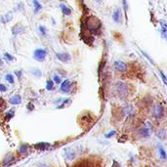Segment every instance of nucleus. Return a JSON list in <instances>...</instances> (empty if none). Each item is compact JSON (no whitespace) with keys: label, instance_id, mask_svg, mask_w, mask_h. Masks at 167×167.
<instances>
[{"label":"nucleus","instance_id":"1","mask_svg":"<svg viewBox=\"0 0 167 167\" xmlns=\"http://www.w3.org/2000/svg\"><path fill=\"white\" fill-rule=\"evenodd\" d=\"M115 93L117 94V96L121 99L126 98L129 94L128 85L123 81H117L115 85Z\"/></svg>","mask_w":167,"mask_h":167},{"label":"nucleus","instance_id":"2","mask_svg":"<svg viewBox=\"0 0 167 167\" xmlns=\"http://www.w3.org/2000/svg\"><path fill=\"white\" fill-rule=\"evenodd\" d=\"M46 57H47V51L46 49H43V48H38V49L34 50L33 52V59L37 62L40 63L44 62Z\"/></svg>","mask_w":167,"mask_h":167},{"label":"nucleus","instance_id":"3","mask_svg":"<svg viewBox=\"0 0 167 167\" xmlns=\"http://www.w3.org/2000/svg\"><path fill=\"white\" fill-rule=\"evenodd\" d=\"M152 115H153V116L155 118V119H160V118H162L163 115H164V107L160 104L154 105L153 107Z\"/></svg>","mask_w":167,"mask_h":167},{"label":"nucleus","instance_id":"4","mask_svg":"<svg viewBox=\"0 0 167 167\" xmlns=\"http://www.w3.org/2000/svg\"><path fill=\"white\" fill-rule=\"evenodd\" d=\"M122 114L123 115H125L127 117L133 116L135 115V109H134V107L131 105H125L122 107Z\"/></svg>","mask_w":167,"mask_h":167},{"label":"nucleus","instance_id":"5","mask_svg":"<svg viewBox=\"0 0 167 167\" xmlns=\"http://www.w3.org/2000/svg\"><path fill=\"white\" fill-rule=\"evenodd\" d=\"M56 57L59 61H61L62 63H68L72 60V57L68 53L66 52H62V53H56Z\"/></svg>","mask_w":167,"mask_h":167},{"label":"nucleus","instance_id":"6","mask_svg":"<svg viewBox=\"0 0 167 167\" xmlns=\"http://www.w3.org/2000/svg\"><path fill=\"white\" fill-rule=\"evenodd\" d=\"M114 66H115V68L116 69V71L119 72H125L128 68L127 64L122 61H115L114 63Z\"/></svg>","mask_w":167,"mask_h":167},{"label":"nucleus","instance_id":"7","mask_svg":"<svg viewBox=\"0 0 167 167\" xmlns=\"http://www.w3.org/2000/svg\"><path fill=\"white\" fill-rule=\"evenodd\" d=\"M64 154H66V158L68 160H73L76 157V150H75L73 148L68 147L64 150Z\"/></svg>","mask_w":167,"mask_h":167},{"label":"nucleus","instance_id":"8","mask_svg":"<svg viewBox=\"0 0 167 167\" xmlns=\"http://www.w3.org/2000/svg\"><path fill=\"white\" fill-rule=\"evenodd\" d=\"M72 89V83L69 81V79L64 80L61 84V91L63 93H68Z\"/></svg>","mask_w":167,"mask_h":167},{"label":"nucleus","instance_id":"9","mask_svg":"<svg viewBox=\"0 0 167 167\" xmlns=\"http://www.w3.org/2000/svg\"><path fill=\"white\" fill-rule=\"evenodd\" d=\"M150 131H152V130H150L148 126L144 125V126H142L141 128L139 129V135L141 137L147 138V137H149L150 135Z\"/></svg>","mask_w":167,"mask_h":167},{"label":"nucleus","instance_id":"10","mask_svg":"<svg viewBox=\"0 0 167 167\" xmlns=\"http://www.w3.org/2000/svg\"><path fill=\"white\" fill-rule=\"evenodd\" d=\"M11 31H12L13 35H18V34L23 33V32L25 31V28H24L23 25H14L13 28H12Z\"/></svg>","mask_w":167,"mask_h":167},{"label":"nucleus","instance_id":"11","mask_svg":"<svg viewBox=\"0 0 167 167\" xmlns=\"http://www.w3.org/2000/svg\"><path fill=\"white\" fill-rule=\"evenodd\" d=\"M112 19L115 21V23H119L121 21V9L120 8H116L114 13H112Z\"/></svg>","mask_w":167,"mask_h":167},{"label":"nucleus","instance_id":"12","mask_svg":"<svg viewBox=\"0 0 167 167\" xmlns=\"http://www.w3.org/2000/svg\"><path fill=\"white\" fill-rule=\"evenodd\" d=\"M160 25H161V35L164 39L167 38V26H166V21L164 20L159 21Z\"/></svg>","mask_w":167,"mask_h":167},{"label":"nucleus","instance_id":"13","mask_svg":"<svg viewBox=\"0 0 167 167\" xmlns=\"http://www.w3.org/2000/svg\"><path fill=\"white\" fill-rule=\"evenodd\" d=\"M9 102H10L11 105H19V104L21 103V97L19 94L14 95L13 97H11V98H10Z\"/></svg>","mask_w":167,"mask_h":167},{"label":"nucleus","instance_id":"14","mask_svg":"<svg viewBox=\"0 0 167 167\" xmlns=\"http://www.w3.org/2000/svg\"><path fill=\"white\" fill-rule=\"evenodd\" d=\"M13 19V16H12V13L11 12H8L7 14H5L4 16H2L1 18H0V21H1L2 24H7L9 21H11V20Z\"/></svg>","mask_w":167,"mask_h":167},{"label":"nucleus","instance_id":"15","mask_svg":"<svg viewBox=\"0 0 167 167\" xmlns=\"http://www.w3.org/2000/svg\"><path fill=\"white\" fill-rule=\"evenodd\" d=\"M50 147H51V145L49 143H38V144H35V146H34L35 149L39 150H45Z\"/></svg>","mask_w":167,"mask_h":167},{"label":"nucleus","instance_id":"16","mask_svg":"<svg viewBox=\"0 0 167 167\" xmlns=\"http://www.w3.org/2000/svg\"><path fill=\"white\" fill-rule=\"evenodd\" d=\"M60 8L62 10V12L64 16H69V15H72V10L69 7H68L67 5H64V4H61L60 5Z\"/></svg>","mask_w":167,"mask_h":167},{"label":"nucleus","instance_id":"17","mask_svg":"<svg viewBox=\"0 0 167 167\" xmlns=\"http://www.w3.org/2000/svg\"><path fill=\"white\" fill-rule=\"evenodd\" d=\"M19 153H20L21 154L28 153H29V145H28V144H23V145H21L20 148H19Z\"/></svg>","mask_w":167,"mask_h":167},{"label":"nucleus","instance_id":"18","mask_svg":"<svg viewBox=\"0 0 167 167\" xmlns=\"http://www.w3.org/2000/svg\"><path fill=\"white\" fill-rule=\"evenodd\" d=\"M14 160V155L12 154V153H9L6 157H5V159H4V161H3V165L4 166H6V165H9V164H11V162Z\"/></svg>","mask_w":167,"mask_h":167},{"label":"nucleus","instance_id":"19","mask_svg":"<svg viewBox=\"0 0 167 167\" xmlns=\"http://www.w3.org/2000/svg\"><path fill=\"white\" fill-rule=\"evenodd\" d=\"M30 73L32 75H34L35 77H41L42 76V72L40 71L39 68H31L30 69Z\"/></svg>","mask_w":167,"mask_h":167},{"label":"nucleus","instance_id":"20","mask_svg":"<svg viewBox=\"0 0 167 167\" xmlns=\"http://www.w3.org/2000/svg\"><path fill=\"white\" fill-rule=\"evenodd\" d=\"M158 150H159L160 157L162 158L163 160H165L166 159V152H165V150H164V148L162 147V145H161V144H158Z\"/></svg>","mask_w":167,"mask_h":167},{"label":"nucleus","instance_id":"21","mask_svg":"<svg viewBox=\"0 0 167 167\" xmlns=\"http://www.w3.org/2000/svg\"><path fill=\"white\" fill-rule=\"evenodd\" d=\"M33 7H34V13H37L42 9V5L39 3L38 0H33Z\"/></svg>","mask_w":167,"mask_h":167},{"label":"nucleus","instance_id":"22","mask_svg":"<svg viewBox=\"0 0 167 167\" xmlns=\"http://www.w3.org/2000/svg\"><path fill=\"white\" fill-rule=\"evenodd\" d=\"M165 136H166V133H165V129L164 128H161L157 131V137L160 139V140H164L165 139Z\"/></svg>","mask_w":167,"mask_h":167},{"label":"nucleus","instance_id":"23","mask_svg":"<svg viewBox=\"0 0 167 167\" xmlns=\"http://www.w3.org/2000/svg\"><path fill=\"white\" fill-rule=\"evenodd\" d=\"M5 79H6L10 84H14V83H15L14 75H13V74H11V73H7L6 75H5Z\"/></svg>","mask_w":167,"mask_h":167},{"label":"nucleus","instance_id":"24","mask_svg":"<svg viewBox=\"0 0 167 167\" xmlns=\"http://www.w3.org/2000/svg\"><path fill=\"white\" fill-rule=\"evenodd\" d=\"M15 115V111L14 110H10L9 111H7L6 114H5V118H6V120H10L11 118H13Z\"/></svg>","mask_w":167,"mask_h":167},{"label":"nucleus","instance_id":"25","mask_svg":"<svg viewBox=\"0 0 167 167\" xmlns=\"http://www.w3.org/2000/svg\"><path fill=\"white\" fill-rule=\"evenodd\" d=\"M46 89L48 91H52L54 89V82H53V80H47V82H46Z\"/></svg>","mask_w":167,"mask_h":167},{"label":"nucleus","instance_id":"26","mask_svg":"<svg viewBox=\"0 0 167 167\" xmlns=\"http://www.w3.org/2000/svg\"><path fill=\"white\" fill-rule=\"evenodd\" d=\"M53 82L56 83V84H60L62 82L61 75H59V74H55V75H54V76H53Z\"/></svg>","mask_w":167,"mask_h":167},{"label":"nucleus","instance_id":"27","mask_svg":"<svg viewBox=\"0 0 167 167\" xmlns=\"http://www.w3.org/2000/svg\"><path fill=\"white\" fill-rule=\"evenodd\" d=\"M38 30H39V33H40L42 36H44V35L47 34V29L45 28V25H39Z\"/></svg>","mask_w":167,"mask_h":167},{"label":"nucleus","instance_id":"28","mask_svg":"<svg viewBox=\"0 0 167 167\" xmlns=\"http://www.w3.org/2000/svg\"><path fill=\"white\" fill-rule=\"evenodd\" d=\"M4 58L6 59L8 62H13V61H15V58L12 55H11V54H9V53H4Z\"/></svg>","mask_w":167,"mask_h":167},{"label":"nucleus","instance_id":"29","mask_svg":"<svg viewBox=\"0 0 167 167\" xmlns=\"http://www.w3.org/2000/svg\"><path fill=\"white\" fill-rule=\"evenodd\" d=\"M122 5H123V9H124V12H125V17L127 20V9H128L127 0H122Z\"/></svg>","mask_w":167,"mask_h":167},{"label":"nucleus","instance_id":"30","mask_svg":"<svg viewBox=\"0 0 167 167\" xmlns=\"http://www.w3.org/2000/svg\"><path fill=\"white\" fill-rule=\"evenodd\" d=\"M72 102L71 99H67V100H64V102L62 103V105H60V107H58V109H63V107H64L67 106V104H69Z\"/></svg>","mask_w":167,"mask_h":167},{"label":"nucleus","instance_id":"31","mask_svg":"<svg viewBox=\"0 0 167 167\" xmlns=\"http://www.w3.org/2000/svg\"><path fill=\"white\" fill-rule=\"evenodd\" d=\"M115 134H116V131H115V130H111V131H110V132L107 133V134H106L105 137L109 139V138H111L112 136H115Z\"/></svg>","mask_w":167,"mask_h":167},{"label":"nucleus","instance_id":"32","mask_svg":"<svg viewBox=\"0 0 167 167\" xmlns=\"http://www.w3.org/2000/svg\"><path fill=\"white\" fill-rule=\"evenodd\" d=\"M24 9V3L23 2H20L19 4H17V6L15 8V11H21Z\"/></svg>","mask_w":167,"mask_h":167},{"label":"nucleus","instance_id":"33","mask_svg":"<svg viewBox=\"0 0 167 167\" xmlns=\"http://www.w3.org/2000/svg\"><path fill=\"white\" fill-rule=\"evenodd\" d=\"M141 52H142V54H143V55H144L145 57H146V58L148 59V60H149V61H150V63H152L153 64H154V63H153V59H152V58H150V57H149V55H148V54H147L146 52H144V51H142V50H141Z\"/></svg>","mask_w":167,"mask_h":167},{"label":"nucleus","instance_id":"34","mask_svg":"<svg viewBox=\"0 0 167 167\" xmlns=\"http://www.w3.org/2000/svg\"><path fill=\"white\" fill-rule=\"evenodd\" d=\"M159 74H160V76H161V78H162V80H163V83L166 85L167 84V80H166V76H165V74L163 73V72H159Z\"/></svg>","mask_w":167,"mask_h":167},{"label":"nucleus","instance_id":"35","mask_svg":"<svg viewBox=\"0 0 167 167\" xmlns=\"http://www.w3.org/2000/svg\"><path fill=\"white\" fill-rule=\"evenodd\" d=\"M6 91H7L6 85H5V84H2V83H0V92H6Z\"/></svg>","mask_w":167,"mask_h":167},{"label":"nucleus","instance_id":"36","mask_svg":"<svg viewBox=\"0 0 167 167\" xmlns=\"http://www.w3.org/2000/svg\"><path fill=\"white\" fill-rule=\"evenodd\" d=\"M15 74L19 79H21V76H23V72H21V71H15Z\"/></svg>","mask_w":167,"mask_h":167},{"label":"nucleus","instance_id":"37","mask_svg":"<svg viewBox=\"0 0 167 167\" xmlns=\"http://www.w3.org/2000/svg\"><path fill=\"white\" fill-rule=\"evenodd\" d=\"M28 109H29V111H32V110L34 109V106H32V104H31V103H29V106H28Z\"/></svg>","mask_w":167,"mask_h":167},{"label":"nucleus","instance_id":"38","mask_svg":"<svg viewBox=\"0 0 167 167\" xmlns=\"http://www.w3.org/2000/svg\"><path fill=\"white\" fill-rule=\"evenodd\" d=\"M38 167H49V165H48L47 163H40L38 165Z\"/></svg>","mask_w":167,"mask_h":167},{"label":"nucleus","instance_id":"39","mask_svg":"<svg viewBox=\"0 0 167 167\" xmlns=\"http://www.w3.org/2000/svg\"><path fill=\"white\" fill-rule=\"evenodd\" d=\"M95 1H96V2H98V3H101L102 1H103V0H95Z\"/></svg>","mask_w":167,"mask_h":167},{"label":"nucleus","instance_id":"40","mask_svg":"<svg viewBox=\"0 0 167 167\" xmlns=\"http://www.w3.org/2000/svg\"><path fill=\"white\" fill-rule=\"evenodd\" d=\"M2 64H3V62H2L1 59H0V66H2Z\"/></svg>","mask_w":167,"mask_h":167},{"label":"nucleus","instance_id":"41","mask_svg":"<svg viewBox=\"0 0 167 167\" xmlns=\"http://www.w3.org/2000/svg\"><path fill=\"white\" fill-rule=\"evenodd\" d=\"M60 1H64V0H60Z\"/></svg>","mask_w":167,"mask_h":167}]
</instances>
